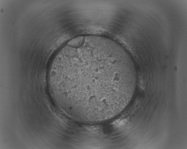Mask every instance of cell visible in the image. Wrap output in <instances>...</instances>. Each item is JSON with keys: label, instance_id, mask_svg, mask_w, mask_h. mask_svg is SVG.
<instances>
[{"label": "cell", "instance_id": "1", "mask_svg": "<svg viewBox=\"0 0 187 149\" xmlns=\"http://www.w3.org/2000/svg\"><path fill=\"white\" fill-rule=\"evenodd\" d=\"M91 54L74 56L61 64L56 73L59 97L72 119L101 122L117 114L127 98L130 77L126 72L109 67L103 58Z\"/></svg>", "mask_w": 187, "mask_h": 149}]
</instances>
